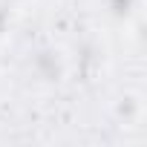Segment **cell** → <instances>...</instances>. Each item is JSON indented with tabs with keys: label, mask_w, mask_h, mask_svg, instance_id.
Masks as SVG:
<instances>
[{
	"label": "cell",
	"mask_w": 147,
	"mask_h": 147,
	"mask_svg": "<svg viewBox=\"0 0 147 147\" xmlns=\"http://www.w3.org/2000/svg\"><path fill=\"white\" fill-rule=\"evenodd\" d=\"M26 72H29V78L38 87H61V84H66V78L72 72H75V58H72V52L66 46L43 40V43L29 49Z\"/></svg>",
	"instance_id": "1"
},
{
	"label": "cell",
	"mask_w": 147,
	"mask_h": 147,
	"mask_svg": "<svg viewBox=\"0 0 147 147\" xmlns=\"http://www.w3.org/2000/svg\"><path fill=\"white\" fill-rule=\"evenodd\" d=\"M115 121L121 127H130V130H138L144 124V92L141 90L127 87L115 98Z\"/></svg>",
	"instance_id": "2"
},
{
	"label": "cell",
	"mask_w": 147,
	"mask_h": 147,
	"mask_svg": "<svg viewBox=\"0 0 147 147\" xmlns=\"http://www.w3.org/2000/svg\"><path fill=\"white\" fill-rule=\"evenodd\" d=\"M0 6H3V0H0Z\"/></svg>",
	"instance_id": "3"
}]
</instances>
